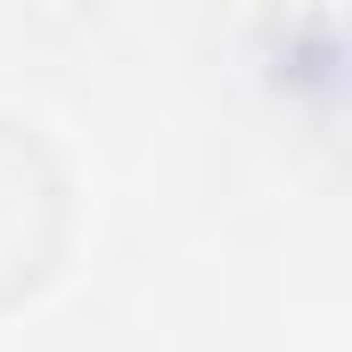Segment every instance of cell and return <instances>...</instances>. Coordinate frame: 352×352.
Returning <instances> with one entry per match:
<instances>
[{
	"label": "cell",
	"mask_w": 352,
	"mask_h": 352,
	"mask_svg": "<svg viewBox=\"0 0 352 352\" xmlns=\"http://www.w3.org/2000/svg\"><path fill=\"white\" fill-rule=\"evenodd\" d=\"M74 254V173L50 131L0 115V311L41 295Z\"/></svg>",
	"instance_id": "obj_1"
}]
</instances>
